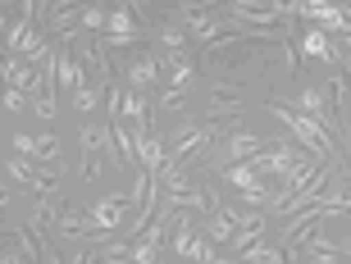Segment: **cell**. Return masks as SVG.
<instances>
[{
	"label": "cell",
	"mask_w": 351,
	"mask_h": 264,
	"mask_svg": "<svg viewBox=\"0 0 351 264\" xmlns=\"http://www.w3.org/2000/svg\"><path fill=\"white\" fill-rule=\"evenodd\" d=\"M269 114H274L278 123H283V132H292V137H297V146H306L311 155H328V159H333V155H342L338 132H333V128H324L319 119H311L306 109H297L292 101H287V96L269 101Z\"/></svg>",
	"instance_id": "cell-1"
},
{
	"label": "cell",
	"mask_w": 351,
	"mask_h": 264,
	"mask_svg": "<svg viewBox=\"0 0 351 264\" xmlns=\"http://www.w3.org/2000/svg\"><path fill=\"white\" fill-rule=\"evenodd\" d=\"M297 51H301V55H311V60H319V64H328V68H338L342 60H347V51H342L338 41H333V32H324V27H315V23H301V32H297Z\"/></svg>",
	"instance_id": "cell-2"
},
{
	"label": "cell",
	"mask_w": 351,
	"mask_h": 264,
	"mask_svg": "<svg viewBox=\"0 0 351 264\" xmlns=\"http://www.w3.org/2000/svg\"><path fill=\"white\" fill-rule=\"evenodd\" d=\"M297 23H315V27H324V32H333V37L351 32L342 5H333V0H297Z\"/></svg>",
	"instance_id": "cell-3"
},
{
	"label": "cell",
	"mask_w": 351,
	"mask_h": 264,
	"mask_svg": "<svg viewBox=\"0 0 351 264\" xmlns=\"http://www.w3.org/2000/svg\"><path fill=\"white\" fill-rule=\"evenodd\" d=\"M119 78H123L128 92H151L165 73H160L156 55H123V60H119Z\"/></svg>",
	"instance_id": "cell-4"
},
{
	"label": "cell",
	"mask_w": 351,
	"mask_h": 264,
	"mask_svg": "<svg viewBox=\"0 0 351 264\" xmlns=\"http://www.w3.org/2000/svg\"><path fill=\"white\" fill-rule=\"evenodd\" d=\"M292 105L306 109L311 119H319L324 128H333V132L342 128V114L333 109V96H328V87H301V92L292 96Z\"/></svg>",
	"instance_id": "cell-5"
},
{
	"label": "cell",
	"mask_w": 351,
	"mask_h": 264,
	"mask_svg": "<svg viewBox=\"0 0 351 264\" xmlns=\"http://www.w3.org/2000/svg\"><path fill=\"white\" fill-rule=\"evenodd\" d=\"M82 68H87V64H82L78 55H73V46L60 37V46H55V78H60V92H64V96H73L82 82H87Z\"/></svg>",
	"instance_id": "cell-6"
},
{
	"label": "cell",
	"mask_w": 351,
	"mask_h": 264,
	"mask_svg": "<svg viewBox=\"0 0 351 264\" xmlns=\"http://www.w3.org/2000/svg\"><path fill=\"white\" fill-rule=\"evenodd\" d=\"M0 73H5V87H23L27 96H32V92H41V64H32V60L5 55V64H0Z\"/></svg>",
	"instance_id": "cell-7"
},
{
	"label": "cell",
	"mask_w": 351,
	"mask_h": 264,
	"mask_svg": "<svg viewBox=\"0 0 351 264\" xmlns=\"http://www.w3.org/2000/svg\"><path fill=\"white\" fill-rule=\"evenodd\" d=\"M265 228H269V219H265V210H261V205H256V210H247V214H242V224L233 228V237H228V251H233V255H242L247 246H256V241L265 237Z\"/></svg>",
	"instance_id": "cell-8"
},
{
	"label": "cell",
	"mask_w": 351,
	"mask_h": 264,
	"mask_svg": "<svg viewBox=\"0 0 351 264\" xmlns=\"http://www.w3.org/2000/svg\"><path fill=\"white\" fill-rule=\"evenodd\" d=\"M123 119L132 123L137 137L151 132V101H146V92H128V87H123Z\"/></svg>",
	"instance_id": "cell-9"
},
{
	"label": "cell",
	"mask_w": 351,
	"mask_h": 264,
	"mask_svg": "<svg viewBox=\"0 0 351 264\" xmlns=\"http://www.w3.org/2000/svg\"><path fill=\"white\" fill-rule=\"evenodd\" d=\"M196 228H201L196 224V210H178V224H173V237H169V260H182V255H187Z\"/></svg>",
	"instance_id": "cell-10"
},
{
	"label": "cell",
	"mask_w": 351,
	"mask_h": 264,
	"mask_svg": "<svg viewBox=\"0 0 351 264\" xmlns=\"http://www.w3.org/2000/svg\"><path fill=\"white\" fill-rule=\"evenodd\" d=\"M165 155H169V142H165V137H156V132H146V137H137V164H142V169L160 173Z\"/></svg>",
	"instance_id": "cell-11"
},
{
	"label": "cell",
	"mask_w": 351,
	"mask_h": 264,
	"mask_svg": "<svg viewBox=\"0 0 351 264\" xmlns=\"http://www.w3.org/2000/svg\"><path fill=\"white\" fill-rule=\"evenodd\" d=\"M105 92H110V87H101V82H91V78H87L78 92L69 96V101H73V109H78L82 119H87V114H96V109L105 105Z\"/></svg>",
	"instance_id": "cell-12"
},
{
	"label": "cell",
	"mask_w": 351,
	"mask_h": 264,
	"mask_svg": "<svg viewBox=\"0 0 351 264\" xmlns=\"http://www.w3.org/2000/svg\"><path fill=\"white\" fill-rule=\"evenodd\" d=\"M219 178H223L228 187H233V192H242V187H256V183H261V173L251 169V159H237V164H223V169H219Z\"/></svg>",
	"instance_id": "cell-13"
},
{
	"label": "cell",
	"mask_w": 351,
	"mask_h": 264,
	"mask_svg": "<svg viewBox=\"0 0 351 264\" xmlns=\"http://www.w3.org/2000/svg\"><path fill=\"white\" fill-rule=\"evenodd\" d=\"M32 114L46 123H55V114H60V87H41V92H32Z\"/></svg>",
	"instance_id": "cell-14"
},
{
	"label": "cell",
	"mask_w": 351,
	"mask_h": 264,
	"mask_svg": "<svg viewBox=\"0 0 351 264\" xmlns=\"http://www.w3.org/2000/svg\"><path fill=\"white\" fill-rule=\"evenodd\" d=\"M237 260H247V264H278V260H287V251L283 246H269V241H256V246H247V251L237 255Z\"/></svg>",
	"instance_id": "cell-15"
},
{
	"label": "cell",
	"mask_w": 351,
	"mask_h": 264,
	"mask_svg": "<svg viewBox=\"0 0 351 264\" xmlns=\"http://www.w3.org/2000/svg\"><path fill=\"white\" fill-rule=\"evenodd\" d=\"M110 23V5L105 0H87V10H82V32H105Z\"/></svg>",
	"instance_id": "cell-16"
},
{
	"label": "cell",
	"mask_w": 351,
	"mask_h": 264,
	"mask_svg": "<svg viewBox=\"0 0 351 264\" xmlns=\"http://www.w3.org/2000/svg\"><path fill=\"white\" fill-rule=\"evenodd\" d=\"M160 109H165V114H182V109H187V92H182V87H165V92H160Z\"/></svg>",
	"instance_id": "cell-17"
},
{
	"label": "cell",
	"mask_w": 351,
	"mask_h": 264,
	"mask_svg": "<svg viewBox=\"0 0 351 264\" xmlns=\"http://www.w3.org/2000/svg\"><path fill=\"white\" fill-rule=\"evenodd\" d=\"M160 260V246L146 237H132V264H156Z\"/></svg>",
	"instance_id": "cell-18"
},
{
	"label": "cell",
	"mask_w": 351,
	"mask_h": 264,
	"mask_svg": "<svg viewBox=\"0 0 351 264\" xmlns=\"http://www.w3.org/2000/svg\"><path fill=\"white\" fill-rule=\"evenodd\" d=\"M101 164H105L101 150H82V178H87V183H96V178H101Z\"/></svg>",
	"instance_id": "cell-19"
},
{
	"label": "cell",
	"mask_w": 351,
	"mask_h": 264,
	"mask_svg": "<svg viewBox=\"0 0 351 264\" xmlns=\"http://www.w3.org/2000/svg\"><path fill=\"white\" fill-rule=\"evenodd\" d=\"M10 146L19 150V155H37V137H27V132H14Z\"/></svg>",
	"instance_id": "cell-20"
},
{
	"label": "cell",
	"mask_w": 351,
	"mask_h": 264,
	"mask_svg": "<svg viewBox=\"0 0 351 264\" xmlns=\"http://www.w3.org/2000/svg\"><path fill=\"white\" fill-rule=\"evenodd\" d=\"M123 5H128V10L142 18V27H151V0H123Z\"/></svg>",
	"instance_id": "cell-21"
},
{
	"label": "cell",
	"mask_w": 351,
	"mask_h": 264,
	"mask_svg": "<svg viewBox=\"0 0 351 264\" xmlns=\"http://www.w3.org/2000/svg\"><path fill=\"white\" fill-rule=\"evenodd\" d=\"M338 68H342V73H347V82H351V55H347V60H342Z\"/></svg>",
	"instance_id": "cell-22"
},
{
	"label": "cell",
	"mask_w": 351,
	"mask_h": 264,
	"mask_svg": "<svg viewBox=\"0 0 351 264\" xmlns=\"http://www.w3.org/2000/svg\"><path fill=\"white\" fill-rule=\"evenodd\" d=\"M333 5H338V0H333Z\"/></svg>",
	"instance_id": "cell-23"
}]
</instances>
